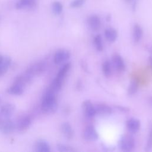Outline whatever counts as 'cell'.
<instances>
[{
  "instance_id": "8992f818",
  "label": "cell",
  "mask_w": 152,
  "mask_h": 152,
  "mask_svg": "<svg viewBox=\"0 0 152 152\" xmlns=\"http://www.w3.org/2000/svg\"><path fill=\"white\" fill-rule=\"evenodd\" d=\"M83 136L84 138L87 141H95L99 138L98 133L93 125H88L86 127Z\"/></svg>"
},
{
  "instance_id": "d4e9b609",
  "label": "cell",
  "mask_w": 152,
  "mask_h": 152,
  "mask_svg": "<svg viewBox=\"0 0 152 152\" xmlns=\"http://www.w3.org/2000/svg\"><path fill=\"white\" fill-rule=\"evenodd\" d=\"M94 45L97 50L101 52L103 49L102 37L100 34H97L94 37Z\"/></svg>"
},
{
  "instance_id": "cb8c5ba5",
  "label": "cell",
  "mask_w": 152,
  "mask_h": 152,
  "mask_svg": "<svg viewBox=\"0 0 152 152\" xmlns=\"http://www.w3.org/2000/svg\"><path fill=\"white\" fill-rule=\"evenodd\" d=\"M103 73L106 77H109L112 74V65L110 61L106 60L102 64Z\"/></svg>"
},
{
  "instance_id": "f546056e",
  "label": "cell",
  "mask_w": 152,
  "mask_h": 152,
  "mask_svg": "<svg viewBox=\"0 0 152 152\" xmlns=\"http://www.w3.org/2000/svg\"><path fill=\"white\" fill-rule=\"evenodd\" d=\"M115 107L119 110V111H121L122 112H128L129 111V109L128 107H126L125 106H119V105H118V106H116Z\"/></svg>"
},
{
  "instance_id": "ffe728a7",
  "label": "cell",
  "mask_w": 152,
  "mask_h": 152,
  "mask_svg": "<svg viewBox=\"0 0 152 152\" xmlns=\"http://www.w3.org/2000/svg\"><path fill=\"white\" fill-rule=\"evenodd\" d=\"M104 36L108 42H114L118 37V32L115 28L108 27L104 30Z\"/></svg>"
},
{
  "instance_id": "6da1fadb",
  "label": "cell",
  "mask_w": 152,
  "mask_h": 152,
  "mask_svg": "<svg viewBox=\"0 0 152 152\" xmlns=\"http://www.w3.org/2000/svg\"><path fill=\"white\" fill-rule=\"evenodd\" d=\"M57 109L58 103L56 93L48 88L42 98L41 109L45 113L53 114L56 112Z\"/></svg>"
},
{
  "instance_id": "ba28073f",
  "label": "cell",
  "mask_w": 152,
  "mask_h": 152,
  "mask_svg": "<svg viewBox=\"0 0 152 152\" xmlns=\"http://www.w3.org/2000/svg\"><path fill=\"white\" fill-rule=\"evenodd\" d=\"M82 108L85 116L87 118H92L96 115L95 106L89 100H86L83 103Z\"/></svg>"
},
{
  "instance_id": "836d02e7",
  "label": "cell",
  "mask_w": 152,
  "mask_h": 152,
  "mask_svg": "<svg viewBox=\"0 0 152 152\" xmlns=\"http://www.w3.org/2000/svg\"><path fill=\"white\" fill-rule=\"evenodd\" d=\"M5 119H5V118L3 117V116L0 113V125L1 124V123H2Z\"/></svg>"
},
{
  "instance_id": "f35d334b",
  "label": "cell",
  "mask_w": 152,
  "mask_h": 152,
  "mask_svg": "<svg viewBox=\"0 0 152 152\" xmlns=\"http://www.w3.org/2000/svg\"><path fill=\"white\" fill-rule=\"evenodd\" d=\"M126 2H131V1H132V0H125Z\"/></svg>"
},
{
  "instance_id": "e0dca14e",
  "label": "cell",
  "mask_w": 152,
  "mask_h": 152,
  "mask_svg": "<svg viewBox=\"0 0 152 152\" xmlns=\"http://www.w3.org/2000/svg\"><path fill=\"white\" fill-rule=\"evenodd\" d=\"M34 149L37 152H49L50 151V147L47 141L39 139L35 142Z\"/></svg>"
},
{
  "instance_id": "4dcf8cb0",
  "label": "cell",
  "mask_w": 152,
  "mask_h": 152,
  "mask_svg": "<svg viewBox=\"0 0 152 152\" xmlns=\"http://www.w3.org/2000/svg\"><path fill=\"white\" fill-rule=\"evenodd\" d=\"M83 83L80 80H78L77 84H76V88L78 90H81L83 88Z\"/></svg>"
},
{
  "instance_id": "e575fe53",
  "label": "cell",
  "mask_w": 152,
  "mask_h": 152,
  "mask_svg": "<svg viewBox=\"0 0 152 152\" xmlns=\"http://www.w3.org/2000/svg\"><path fill=\"white\" fill-rule=\"evenodd\" d=\"M4 56L3 55H1L0 54V64L2 62V61H3V60H4Z\"/></svg>"
},
{
  "instance_id": "7a4b0ae2",
  "label": "cell",
  "mask_w": 152,
  "mask_h": 152,
  "mask_svg": "<svg viewBox=\"0 0 152 152\" xmlns=\"http://www.w3.org/2000/svg\"><path fill=\"white\" fill-rule=\"evenodd\" d=\"M71 66V64L70 62L64 64L59 70L56 77L52 81L48 88L55 93L59 92L62 88L64 80L67 75V73L69 71Z\"/></svg>"
},
{
  "instance_id": "d590c367",
  "label": "cell",
  "mask_w": 152,
  "mask_h": 152,
  "mask_svg": "<svg viewBox=\"0 0 152 152\" xmlns=\"http://www.w3.org/2000/svg\"><path fill=\"white\" fill-rule=\"evenodd\" d=\"M148 51H149V52H150L152 54V45H151L148 47Z\"/></svg>"
},
{
  "instance_id": "603a6c76",
  "label": "cell",
  "mask_w": 152,
  "mask_h": 152,
  "mask_svg": "<svg viewBox=\"0 0 152 152\" xmlns=\"http://www.w3.org/2000/svg\"><path fill=\"white\" fill-rule=\"evenodd\" d=\"M138 81L136 79V78H134L132 79L131 82L130 84L128 86V94L130 96L134 95V94H135L138 89Z\"/></svg>"
},
{
  "instance_id": "f1b7e54d",
  "label": "cell",
  "mask_w": 152,
  "mask_h": 152,
  "mask_svg": "<svg viewBox=\"0 0 152 152\" xmlns=\"http://www.w3.org/2000/svg\"><path fill=\"white\" fill-rule=\"evenodd\" d=\"M86 0H73L71 2L69 6L73 8H77L82 7L85 3Z\"/></svg>"
},
{
  "instance_id": "2e32d148",
  "label": "cell",
  "mask_w": 152,
  "mask_h": 152,
  "mask_svg": "<svg viewBox=\"0 0 152 152\" xmlns=\"http://www.w3.org/2000/svg\"><path fill=\"white\" fill-rule=\"evenodd\" d=\"M61 131L63 135L67 140H71L74 137V130L71 125L66 122H63L61 125Z\"/></svg>"
},
{
  "instance_id": "7402d4cb",
  "label": "cell",
  "mask_w": 152,
  "mask_h": 152,
  "mask_svg": "<svg viewBox=\"0 0 152 152\" xmlns=\"http://www.w3.org/2000/svg\"><path fill=\"white\" fill-rule=\"evenodd\" d=\"M7 91L10 94L20 96L24 93V87L18 84L13 83V84L7 89Z\"/></svg>"
},
{
  "instance_id": "7c38bea8",
  "label": "cell",
  "mask_w": 152,
  "mask_h": 152,
  "mask_svg": "<svg viewBox=\"0 0 152 152\" xmlns=\"http://www.w3.org/2000/svg\"><path fill=\"white\" fill-rule=\"evenodd\" d=\"M112 63L115 69L119 72H122L125 69V64L122 57L117 53L112 56Z\"/></svg>"
},
{
  "instance_id": "52a82bcc",
  "label": "cell",
  "mask_w": 152,
  "mask_h": 152,
  "mask_svg": "<svg viewBox=\"0 0 152 152\" xmlns=\"http://www.w3.org/2000/svg\"><path fill=\"white\" fill-rule=\"evenodd\" d=\"M33 77L31 76L30 74L25 72L23 74H20L17 75L14 80V84H18L23 87L25 86L30 84L32 80H33Z\"/></svg>"
},
{
  "instance_id": "83f0119b",
  "label": "cell",
  "mask_w": 152,
  "mask_h": 152,
  "mask_svg": "<svg viewBox=\"0 0 152 152\" xmlns=\"http://www.w3.org/2000/svg\"><path fill=\"white\" fill-rule=\"evenodd\" d=\"M152 149V126H151L148 135V138L147 140V144L145 146V151H148L151 150Z\"/></svg>"
},
{
  "instance_id": "484cf974",
  "label": "cell",
  "mask_w": 152,
  "mask_h": 152,
  "mask_svg": "<svg viewBox=\"0 0 152 152\" xmlns=\"http://www.w3.org/2000/svg\"><path fill=\"white\" fill-rule=\"evenodd\" d=\"M52 12L55 15H59L62 13L63 10V5L59 1H55L52 5Z\"/></svg>"
},
{
  "instance_id": "5bb4252c",
  "label": "cell",
  "mask_w": 152,
  "mask_h": 152,
  "mask_svg": "<svg viewBox=\"0 0 152 152\" xmlns=\"http://www.w3.org/2000/svg\"><path fill=\"white\" fill-rule=\"evenodd\" d=\"M89 27L93 31L98 30L101 26V20L100 17L95 14L89 16L87 20Z\"/></svg>"
},
{
  "instance_id": "9a60e30c",
  "label": "cell",
  "mask_w": 152,
  "mask_h": 152,
  "mask_svg": "<svg viewBox=\"0 0 152 152\" xmlns=\"http://www.w3.org/2000/svg\"><path fill=\"white\" fill-rule=\"evenodd\" d=\"M36 5V0H18L15 4V8L17 10H30L35 7Z\"/></svg>"
},
{
  "instance_id": "d6986e66",
  "label": "cell",
  "mask_w": 152,
  "mask_h": 152,
  "mask_svg": "<svg viewBox=\"0 0 152 152\" xmlns=\"http://www.w3.org/2000/svg\"><path fill=\"white\" fill-rule=\"evenodd\" d=\"M143 35V31L142 28L141 27L140 25L138 24H135L133 27V30H132V37H133V40L135 43H138L139 42Z\"/></svg>"
},
{
  "instance_id": "4316f807",
  "label": "cell",
  "mask_w": 152,
  "mask_h": 152,
  "mask_svg": "<svg viewBox=\"0 0 152 152\" xmlns=\"http://www.w3.org/2000/svg\"><path fill=\"white\" fill-rule=\"evenodd\" d=\"M56 148L59 151H66V152H72L75 151L76 150L73 147L67 145L66 144L58 143L56 144Z\"/></svg>"
},
{
  "instance_id": "ab89813d",
  "label": "cell",
  "mask_w": 152,
  "mask_h": 152,
  "mask_svg": "<svg viewBox=\"0 0 152 152\" xmlns=\"http://www.w3.org/2000/svg\"><path fill=\"white\" fill-rule=\"evenodd\" d=\"M1 103H2V100H1V98L0 97V104H1Z\"/></svg>"
},
{
  "instance_id": "8d00e7d4",
  "label": "cell",
  "mask_w": 152,
  "mask_h": 152,
  "mask_svg": "<svg viewBox=\"0 0 152 152\" xmlns=\"http://www.w3.org/2000/svg\"><path fill=\"white\" fill-rule=\"evenodd\" d=\"M149 103H150L151 106L152 107V96H151V97L149 98Z\"/></svg>"
},
{
  "instance_id": "ac0fdd59",
  "label": "cell",
  "mask_w": 152,
  "mask_h": 152,
  "mask_svg": "<svg viewBox=\"0 0 152 152\" xmlns=\"http://www.w3.org/2000/svg\"><path fill=\"white\" fill-rule=\"evenodd\" d=\"M94 106H95L96 114H99L101 115H110L112 113V107L106 104L99 103Z\"/></svg>"
},
{
  "instance_id": "8fae6325",
  "label": "cell",
  "mask_w": 152,
  "mask_h": 152,
  "mask_svg": "<svg viewBox=\"0 0 152 152\" xmlns=\"http://www.w3.org/2000/svg\"><path fill=\"white\" fill-rule=\"evenodd\" d=\"M15 106L14 104L7 103L2 105L0 109V113L5 119L10 118L14 112Z\"/></svg>"
},
{
  "instance_id": "44dd1931",
  "label": "cell",
  "mask_w": 152,
  "mask_h": 152,
  "mask_svg": "<svg viewBox=\"0 0 152 152\" xmlns=\"http://www.w3.org/2000/svg\"><path fill=\"white\" fill-rule=\"evenodd\" d=\"M11 58L8 56H5L2 62L0 64V76L5 74L11 64Z\"/></svg>"
},
{
  "instance_id": "1f68e13d",
  "label": "cell",
  "mask_w": 152,
  "mask_h": 152,
  "mask_svg": "<svg viewBox=\"0 0 152 152\" xmlns=\"http://www.w3.org/2000/svg\"><path fill=\"white\" fill-rule=\"evenodd\" d=\"M148 62H149V64H150V66L152 68V56H149V58H148Z\"/></svg>"
},
{
  "instance_id": "4fadbf2b",
  "label": "cell",
  "mask_w": 152,
  "mask_h": 152,
  "mask_svg": "<svg viewBox=\"0 0 152 152\" xmlns=\"http://www.w3.org/2000/svg\"><path fill=\"white\" fill-rule=\"evenodd\" d=\"M126 125L129 132L136 133L139 131L140 128L141 123L138 119L131 118L126 121Z\"/></svg>"
},
{
  "instance_id": "30bf717a",
  "label": "cell",
  "mask_w": 152,
  "mask_h": 152,
  "mask_svg": "<svg viewBox=\"0 0 152 152\" xmlns=\"http://www.w3.org/2000/svg\"><path fill=\"white\" fill-rule=\"evenodd\" d=\"M32 122L31 118L28 115H24L21 117L17 125V129L20 132H23L27 130L31 125Z\"/></svg>"
},
{
  "instance_id": "d6a6232c",
  "label": "cell",
  "mask_w": 152,
  "mask_h": 152,
  "mask_svg": "<svg viewBox=\"0 0 152 152\" xmlns=\"http://www.w3.org/2000/svg\"><path fill=\"white\" fill-rule=\"evenodd\" d=\"M81 66H84V68H83V69L84 70H85V71H87V66H87L86 65V64L84 62H82V65H81Z\"/></svg>"
},
{
  "instance_id": "3957f363",
  "label": "cell",
  "mask_w": 152,
  "mask_h": 152,
  "mask_svg": "<svg viewBox=\"0 0 152 152\" xmlns=\"http://www.w3.org/2000/svg\"><path fill=\"white\" fill-rule=\"evenodd\" d=\"M135 141L132 136L124 135L122 136L118 142L119 148L124 151H131L135 147Z\"/></svg>"
},
{
  "instance_id": "74e56055",
  "label": "cell",
  "mask_w": 152,
  "mask_h": 152,
  "mask_svg": "<svg viewBox=\"0 0 152 152\" xmlns=\"http://www.w3.org/2000/svg\"><path fill=\"white\" fill-rule=\"evenodd\" d=\"M110 18H111V17H110V15H108L107 16V17H106V20H107V21H109L110 20Z\"/></svg>"
},
{
  "instance_id": "277c9868",
  "label": "cell",
  "mask_w": 152,
  "mask_h": 152,
  "mask_svg": "<svg viewBox=\"0 0 152 152\" xmlns=\"http://www.w3.org/2000/svg\"><path fill=\"white\" fill-rule=\"evenodd\" d=\"M47 64L46 62L41 61L37 62L30 66L26 72L33 77L42 74L46 69Z\"/></svg>"
},
{
  "instance_id": "5b68a950",
  "label": "cell",
  "mask_w": 152,
  "mask_h": 152,
  "mask_svg": "<svg viewBox=\"0 0 152 152\" xmlns=\"http://www.w3.org/2000/svg\"><path fill=\"white\" fill-rule=\"evenodd\" d=\"M71 56V53L66 49H59L57 50L54 55L53 61L56 65L62 64L67 61Z\"/></svg>"
},
{
  "instance_id": "9c48e42d",
  "label": "cell",
  "mask_w": 152,
  "mask_h": 152,
  "mask_svg": "<svg viewBox=\"0 0 152 152\" xmlns=\"http://www.w3.org/2000/svg\"><path fill=\"white\" fill-rule=\"evenodd\" d=\"M15 129V125L14 122L8 119H5L0 125V131L4 134L12 133Z\"/></svg>"
}]
</instances>
